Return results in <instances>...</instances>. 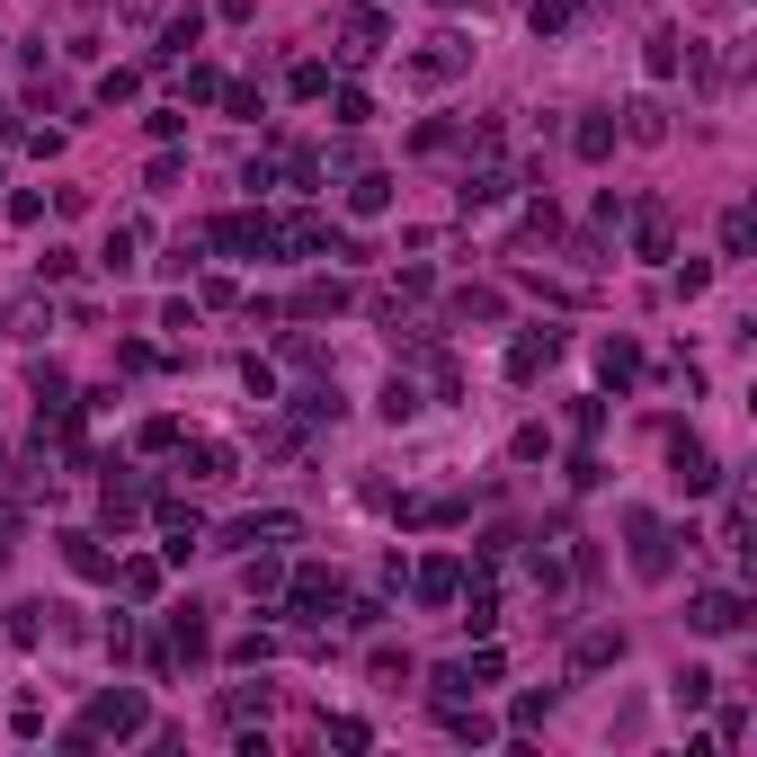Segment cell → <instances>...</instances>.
I'll return each instance as SVG.
<instances>
[{"instance_id": "4", "label": "cell", "mask_w": 757, "mask_h": 757, "mask_svg": "<svg viewBox=\"0 0 757 757\" xmlns=\"http://www.w3.org/2000/svg\"><path fill=\"white\" fill-rule=\"evenodd\" d=\"M99 721H108V730H143V704H134V695H108Z\"/></svg>"}, {"instance_id": "1", "label": "cell", "mask_w": 757, "mask_h": 757, "mask_svg": "<svg viewBox=\"0 0 757 757\" xmlns=\"http://www.w3.org/2000/svg\"><path fill=\"white\" fill-rule=\"evenodd\" d=\"M633 562H642V579H659V571H668V535H659L650 517H633Z\"/></svg>"}, {"instance_id": "3", "label": "cell", "mask_w": 757, "mask_h": 757, "mask_svg": "<svg viewBox=\"0 0 757 757\" xmlns=\"http://www.w3.org/2000/svg\"><path fill=\"white\" fill-rule=\"evenodd\" d=\"M677 482H686V491H704V482H713V455H704L695 437H677Z\"/></svg>"}, {"instance_id": "2", "label": "cell", "mask_w": 757, "mask_h": 757, "mask_svg": "<svg viewBox=\"0 0 757 757\" xmlns=\"http://www.w3.org/2000/svg\"><path fill=\"white\" fill-rule=\"evenodd\" d=\"M739 615H748V606H739L730 588H713V597H695V624H704V633H739Z\"/></svg>"}]
</instances>
